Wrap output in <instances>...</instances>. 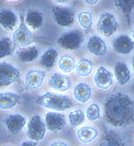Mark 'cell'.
Masks as SVG:
<instances>
[{
    "label": "cell",
    "mask_w": 134,
    "mask_h": 146,
    "mask_svg": "<svg viewBox=\"0 0 134 146\" xmlns=\"http://www.w3.org/2000/svg\"><path fill=\"white\" fill-rule=\"evenodd\" d=\"M104 120L109 124L122 127L134 121V101L130 96L115 92L104 102Z\"/></svg>",
    "instance_id": "6da1fadb"
},
{
    "label": "cell",
    "mask_w": 134,
    "mask_h": 146,
    "mask_svg": "<svg viewBox=\"0 0 134 146\" xmlns=\"http://www.w3.org/2000/svg\"><path fill=\"white\" fill-rule=\"evenodd\" d=\"M35 102L41 107L51 109L53 111H64L72 108L73 106L69 97L53 92H46L42 96H37L35 98Z\"/></svg>",
    "instance_id": "7a4b0ae2"
},
{
    "label": "cell",
    "mask_w": 134,
    "mask_h": 146,
    "mask_svg": "<svg viewBox=\"0 0 134 146\" xmlns=\"http://www.w3.org/2000/svg\"><path fill=\"white\" fill-rule=\"evenodd\" d=\"M21 21L19 27L15 30L13 35H12V42L13 45L17 48H23V47H28L29 45L35 42V36L34 34L31 32L29 27L25 23V19L23 18V15L20 17Z\"/></svg>",
    "instance_id": "3957f363"
},
{
    "label": "cell",
    "mask_w": 134,
    "mask_h": 146,
    "mask_svg": "<svg viewBox=\"0 0 134 146\" xmlns=\"http://www.w3.org/2000/svg\"><path fill=\"white\" fill-rule=\"evenodd\" d=\"M46 130H47V127H46V124L43 122L42 117L38 114H35L31 117V120L29 121L27 134L31 141L37 142V141L43 139V137L45 136V133H46Z\"/></svg>",
    "instance_id": "277c9868"
},
{
    "label": "cell",
    "mask_w": 134,
    "mask_h": 146,
    "mask_svg": "<svg viewBox=\"0 0 134 146\" xmlns=\"http://www.w3.org/2000/svg\"><path fill=\"white\" fill-rule=\"evenodd\" d=\"M57 43L65 50H77L84 43V36L79 31H70L60 35Z\"/></svg>",
    "instance_id": "5b68a950"
},
{
    "label": "cell",
    "mask_w": 134,
    "mask_h": 146,
    "mask_svg": "<svg viewBox=\"0 0 134 146\" xmlns=\"http://www.w3.org/2000/svg\"><path fill=\"white\" fill-rule=\"evenodd\" d=\"M97 30L105 36H111L118 31V21L115 17L110 12H103L98 20Z\"/></svg>",
    "instance_id": "8992f818"
},
{
    "label": "cell",
    "mask_w": 134,
    "mask_h": 146,
    "mask_svg": "<svg viewBox=\"0 0 134 146\" xmlns=\"http://www.w3.org/2000/svg\"><path fill=\"white\" fill-rule=\"evenodd\" d=\"M20 78H21V74L15 67L7 62H1V73H0L1 87H7L15 81H19Z\"/></svg>",
    "instance_id": "52a82bcc"
},
{
    "label": "cell",
    "mask_w": 134,
    "mask_h": 146,
    "mask_svg": "<svg viewBox=\"0 0 134 146\" xmlns=\"http://www.w3.org/2000/svg\"><path fill=\"white\" fill-rule=\"evenodd\" d=\"M52 12L54 20L60 27L67 28L74 24L75 15L70 9L63 7H53Z\"/></svg>",
    "instance_id": "ba28073f"
},
{
    "label": "cell",
    "mask_w": 134,
    "mask_h": 146,
    "mask_svg": "<svg viewBox=\"0 0 134 146\" xmlns=\"http://www.w3.org/2000/svg\"><path fill=\"white\" fill-rule=\"evenodd\" d=\"M45 124L50 131H60L66 125V117L62 113L51 111L45 114Z\"/></svg>",
    "instance_id": "9c48e42d"
},
{
    "label": "cell",
    "mask_w": 134,
    "mask_h": 146,
    "mask_svg": "<svg viewBox=\"0 0 134 146\" xmlns=\"http://www.w3.org/2000/svg\"><path fill=\"white\" fill-rule=\"evenodd\" d=\"M94 81H95V85L99 89L105 90V89H108V88H110L112 86V84H113V75L105 67L100 66L97 69V73L95 74Z\"/></svg>",
    "instance_id": "30bf717a"
},
{
    "label": "cell",
    "mask_w": 134,
    "mask_h": 146,
    "mask_svg": "<svg viewBox=\"0 0 134 146\" xmlns=\"http://www.w3.org/2000/svg\"><path fill=\"white\" fill-rule=\"evenodd\" d=\"M112 45H113V50L122 55L130 54L134 50V41L125 34L119 35L113 41Z\"/></svg>",
    "instance_id": "8fae6325"
},
{
    "label": "cell",
    "mask_w": 134,
    "mask_h": 146,
    "mask_svg": "<svg viewBox=\"0 0 134 146\" xmlns=\"http://www.w3.org/2000/svg\"><path fill=\"white\" fill-rule=\"evenodd\" d=\"M46 74L43 70H30L25 75L24 84L30 89H36L43 84Z\"/></svg>",
    "instance_id": "7c38bea8"
},
{
    "label": "cell",
    "mask_w": 134,
    "mask_h": 146,
    "mask_svg": "<svg viewBox=\"0 0 134 146\" xmlns=\"http://www.w3.org/2000/svg\"><path fill=\"white\" fill-rule=\"evenodd\" d=\"M87 47H88V51L96 56H103L107 53V44L104 43V41L101 37L97 35L90 36L89 41L87 43Z\"/></svg>",
    "instance_id": "4fadbf2b"
},
{
    "label": "cell",
    "mask_w": 134,
    "mask_h": 146,
    "mask_svg": "<svg viewBox=\"0 0 134 146\" xmlns=\"http://www.w3.org/2000/svg\"><path fill=\"white\" fill-rule=\"evenodd\" d=\"M0 24L7 31H13L18 24V18L11 10L2 9L0 12Z\"/></svg>",
    "instance_id": "5bb4252c"
},
{
    "label": "cell",
    "mask_w": 134,
    "mask_h": 146,
    "mask_svg": "<svg viewBox=\"0 0 134 146\" xmlns=\"http://www.w3.org/2000/svg\"><path fill=\"white\" fill-rule=\"evenodd\" d=\"M50 86L57 91H66L70 88V79L62 74H54L50 78Z\"/></svg>",
    "instance_id": "9a60e30c"
},
{
    "label": "cell",
    "mask_w": 134,
    "mask_h": 146,
    "mask_svg": "<svg viewBox=\"0 0 134 146\" xmlns=\"http://www.w3.org/2000/svg\"><path fill=\"white\" fill-rule=\"evenodd\" d=\"M25 23L32 30H38L43 25V15L40 11L30 9L25 15Z\"/></svg>",
    "instance_id": "2e32d148"
},
{
    "label": "cell",
    "mask_w": 134,
    "mask_h": 146,
    "mask_svg": "<svg viewBox=\"0 0 134 146\" xmlns=\"http://www.w3.org/2000/svg\"><path fill=\"white\" fill-rule=\"evenodd\" d=\"M25 125V119L21 114H10L6 119L7 130L11 133H18Z\"/></svg>",
    "instance_id": "e0dca14e"
},
{
    "label": "cell",
    "mask_w": 134,
    "mask_h": 146,
    "mask_svg": "<svg viewBox=\"0 0 134 146\" xmlns=\"http://www.w3.org/2000/svg\"><path fill=\"white\" fill-rule=\"evenodd\" d=\"M100 146H127L125 142L122 139L117 132L105 131L100 142Z\"/></svg>",
    "instance_id": "ac0fdd59"
},
{
    "label": "cell",
    "mask_w": 134,
    "mask_h": 146,
    "mask_svg": "<svg viewBox=\"0 0 134 146\" xmlns=\"http://www.w3.org/2000/svg\"><path fill=\"white\" fill-rule=\"evenodd\" d=\"M114 74H115V78L117 81L120 85H125L131 79V72L129 69L127 64L118 62L114 66Z\"/></svg>",
    "instance_id": "d6986e66"
},
{
    "label": "cell",
    "mask_w": 134,
    "mask_h": 146,
    "mask_svg": "<svg viewBox=\"0 0 134 146\" xmlns=\"http://www.w3.org/2000/svg\"><path fill=\"white\" fill-rule=\"evenodd\" d=\"M17 56L23 63H30L38 57V50L35 46H28L17 50Z\"/></svg>",
    "instance_id": "ffe728a7"
},
{
    "label": "cell",
    "mask_w": 134,
    "mask_h": 146,
    "mask_svg": "<svg viewBox=\"0 0 134 146\" xmlns=\"http://www.w3.org/2000/svg\"><path fill=\"white\" fill-rule=\"evenodd\" d=\"M74 97L75 99L80 103H86L89 101L91 98V88L87 85L80 82L74 88Z\"/></svg>",
    "instance_id": "44dd1931"
},
{
    "label": "cell",
    "mask_w": 134,
    "mask_h": 146,
    "mask_svg": "<svg viewBox=\"0 0 134 146\" xmlns=\"http://www.w3.org/2000/svg\"><path fill=\"white\" fill-rule=\"evenodd\" d=\"M97 130L90 126H84L77 131V139L82 144H89L91 142H94L97 137Z\"/></svg>",
    "instance_id": "7402d4cb"
},
{
    "label": "cell",
    "mask_w": 134,
    "mask_h": 146,
    "mask_svg": "<svg viewBox=\"0 0 134 146\" xmlns=\"http://www.w3.org/2000/svg\"><path fill=\"white\" fill-rule=\"evenodd\" d=\"M20 102V97L12 92H2L0 96V107L2 110L12 109Z\"/></svg>",
    "instance_id": "603a6c76"
},
{
    "label": "cell",
    "mask_w": 134,
    "mask_h": 146,
    "mask_svg": "<svg viewBox=\"0 0 134 146\" xmlns=\"http://www.w3.org/2000/svg\"><path fill=\"white\" fill-rule=\"evenodd\" d=\"M115 7L119 10H121V12L127 17V23L130 25V15L132 13V11L134 10V0H113Z\"/></svg>",
    "instance_id": "cb8c5ba5"
},
{
    "label": "cell",
    "mask_w": 134,
    "mask_h": 146,
    "mask_svg": "<svg viewBox=\"0 0 134 146\" xmlns=\"http://www.w3.org/2000/svg\"><path fill=\"white\" fill-rule=\"evenodd\" d=\"M57 56H58V52L56 50H54V48L47 50L41 57V65L44 66L47 69H51L53 66L55 65V63L57 60Z\"/></svg>",
    "instance_id": "d4e9b609"
},
{
    "label": "cell",
    "mask_w": 134,
    "mask_h": 146,
    "mask_svg": "<svg viewBox=\"0 0 134 146\" xmlns=\"http://www.w3.org/2000/svg\"><path fill=\"white\" fill-rule=\"evenodd\" d=\"M58 68L64 74H70L76 69V63L75 59L69 55H63L60 56L58 60Z\"/></svg>",
    "instance_id": "484cf974"
},
{
    "label": "cell",
    "mask_w": 134,
    "mask_h": 146,
    "mask_svg": "<svg viewBox=\"0 0 134 146\" xmlns=\"http://www.w3.org/2000/svg\"><path fill=\"white\" fill-rule=\"evenodd\" d=\"M94 65L89 59H82L76 64V74L80 77H87L92 72Z\"/></svg>",
    "instance_id": "4316f807"
},
{
    "label": "cell",
    "mask_w": 134,
    "mask_h": 146,
    "mask_svg": "<svg viewBox=\"0 0 134 146\" xmlns=\"http://www.w3.org/2000/svg\"><path fill=\"white\" fill-rule=\"evenodd\" d=\"M85 117H86V114L84 113L82 109H76L68 114V121H69V124L75 127V126L82 125L85 121Z\"/></svg>",
    "instance_id": "83f0119b"
},
{
    "label": "cell",
    "mask_w": 134,
    "mask_h": 146,
    "mask_svg": "<svg viewBox=\"0 0 134 146\" xmlns=\"http://www.w3.org/2000/svg\"><path fill=\"white\" fill-rule=\"evenodd\" d=\"M0 46H1V50H0V56H1V58L11 55V54L13 53V50H15L13 42L7 36L1 38V41H0Z\"/></svg>",
    "instance_id": "f1b7e54d"
},
{
    "label": "cell",
    "mask_w": 134,
    "mask_h": 146,
    "mask_svg": "<svg viewBox=\"0 0 134 146\" xmlns=\"http://www.w3.org/2000/svg\"><path fill=\"white\" fill-rule=\"evenodd\" d=\"M78 19V23L85 30H90L92 27V15L87 11H82L79 12V15L77 17Z\"/></svg>",
    "instance_id": "f546056e"
},
{
    "label": "cell",
    "mask_w": 134,
    "mask_h": 146,
    "mask_svg": "<svg viewBox=\"0 0 134 146\" xmlns=\"http://www.w3.org/2000/svg\"><path fill=\"white\" fill-rule=\"evenodd\" d=\"M86 117L94 122V121H97L101 117V113H100V108L98 107V104L96 103H92L90 104L89 107L87 108V111H86Z\"/></svg>",
    "instance_id": "4dcf8cb0"
},
{
    "label": "cell",
    "mask_w": 134,
    "mask_h": 146,
    "mask_svg": "<svg viewBox=\"0 0 134 146\" xmlns=\"http://www.w3.org/2000/svg\"><path fill=\"white\" fill-rule=\"evenodd\" d=\"M21 146H37V144L35 141H27V142H23Z\"/></svg>",
    "instance_id": "1f68e13d"
},
{
    "label": "cell",
    "mask_w": 134,
    "mask_h": 146,
    "mask_svg": "<svg viewBox=\"0 0 134 146\" xmlns=\"http://www.w3.org/2000/svg\"><path fill=\"white\" fill-rule=\"evenodd\" d=\"M50 146H68V145H67L66 143H64V142H54Z\"/></svg>",
    "instance_id": "d6a6232c"
},
{
    "label": "cell",
    "mask_w": 134,
    "mask_h": 146,
    "mask_svg": "<svg viewBox=\"0 0 134 146\" xmlns=\"http://www.w3.org/2000/svg\"><path fill=\"white\" fill-rule=\"evenodd\" d=\"M87 5H90V6H94V5H96V3H98V1L99 0H84Z\"/></svg>",
    "instance_id": "836d02e7"
},
{
    "label": "cell",
    "mask_w": 134,
    "mask_h": 146,
    "mask_svg": "<svg viewBox=\"0 0 134 146\" xmlns=\"http://www.w3.org/2000/svg\"><path fill=\"white\" fill-rule=\"evenodd\" d=\"M56 2H58V3H66V2H68L69 0H55Z\"/></svg>",
    "instance_id": "e575fe53"
},
{
    "label": "cell",
    "mask_w": 134,
    "mask_h": 146,
    "mask_svg": "<svg viewBox=\"0 0 134 146\" xmlns=\"http://www.w3.org/2000/svg\"><path fill=\"white\" fill-rule=\"evenodd\" d=\"M132 64H133V69H134V58H133V60H132Z\"/></svg>",
    "instance_id": "d590c367"
},
{
    "label": "cell",
    "mask_w": 134,
    "mask_h": 146,
    "mask_svg": "<svg viewBox=\"0 0 134 146\" xmlns=\"http://www.w3.org/2000/svg\"><path fill=\"white\" fill-rule=\"evenodd\" d=\"M132 34H133V38H134V28H133V31H132Z\"/></svg>",
    "instance_id": "8d00e7d4"
},
{
    "label": "cell",
    "mask_w": 134,
    "mask_h": 146,
    "mask_svg": "<svg viewBox=\"0 0 134 146\" xmlns=\"http://www.w3.org/2000/svg\"><path fill=\"white\" fill-rule=\"evenodd\" d=\"M8 1H18V0H8Z\"/></svg>",
    "instance_id": "74e56055"
},
{
    "label": "cell",
    "mask_w": 134,
    "mask_h": 146,
    "mask_svg": "<svg viewBox=\"0 0 134 146\" xmlns=\"http://www.w3.org/2000/svg\"><path fill=\"white\" fill-rule=\"evenodd\" d=\"M132 89H133V91H134V86H133V88H132Z\"/></svg>",
    "instance_id": "f35d334b"
}]
</instances>
